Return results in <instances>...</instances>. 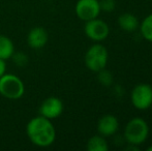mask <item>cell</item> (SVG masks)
Here are the masks:
<instances>
[{
	"mask_svg": "<svg viewBox=\"0 0 152 151\" xmlns=\"http://www.w3.org/2000/svg\"><path fill=\"white\" fill-rule=\"evenodd\" d=\"M12 57H14V61L16 64L20 65V66H22V65H25L27 63V56L25 54H23V53L19 52L17 53V54L12 55Z\"/></svg>",
	"mask_w": 152,
	"mask_h": 151,
	"instance_id": "obj_17",
	"label": "cell"
},
{
	"mask_svg": "<svg viewBox=\"0 0 152 151\" xmlns=\"http://www.w3.org/2000/svg\"><path fill=\"white\" fill-rule=\"evenodd\" d=\"M23 81L14 74H4L0 78V94L8 99H19L24 95Z\"/></svg>",
	"mask_w": 152,
	"mask_h": 151,
	"instance_id": "obj_3",
	"label": "cell"
},
{
	"mask_svg": "<svg viewBox=\"0 0 152 151\" xmlns=\"http://www.w3.org/2000/svg\"><path fill=\"white\" fill-rule=\"evenodd\" d=\"M132 103L138 110H147L152 106V87L148 84H138L130 94Z\"/></svg>",
	"mask_w": 152,
	"mask_h": 151,
	"instance_id": "obj_5",
	"label": "cell"
},
{
	"mask_svg": "<svg viewBox=\"0 0 152 151\" xmlns=\"http://www.w3.org/2000/svg\"><path fill=\"white\" fill-rule=\"evenodd\" d=\"M100 14V5L98 0H78L76 4V15L82 21H90Z\"/></svg>",
	"mask_w": 152,
	"mask_h": 151,
	"instance_id": "obj_7",
	"label": "cell"
},
{
	"mask_svg": "<svg viewBox=\"0 0 152 151\" xmlns=\"http://www.w3.org/2000/svg\"><path fill=\"white\" fill-rule=\"evenodd\" d=\"M15 53V46L12 40L5 35H0V59L7 60L12 58Z\"/></svg>",
	"mask_w": 152,
	"mask_h": 151,
	"instance_id": "obj_12",
	"label": "cell"
},
{
	"mask_svg": "<svg viewBox=\"0 0 152 151\" xmlns=\"http://www.w3.org/2000/svg\"><path fill=\"white\" fill-rule=\"evenodd\" d=\"M141 34L148 42H152V14L148 15L142 21L140 26Z\"/></svg>",
	"mask_w": 152,
	"mask_h": 151,
	"instance_id": "obj_14",
	"label": "cell"
},
{
	"mask_svg": "<svg viewBox=\"0 0 152 151\" xmlns=\"http://www.w3.org/2000/svg\"><path fill=\"white\" fill-rule=\"evenodd\" d=\"M148 151H152V145L150 146V147H148V149H147Z\"/></svg>",
	"mask_w": 152,
	"mask_h": 151,
	"instance_id": "obj_19",
	"label": "cell"
},
{
	"mask_svg": "<svg viewBox=\"0 0 152 151\" xmlns=\"http://www.w3.org/2000/svg\"><path fill=\"white\" fill-rule=\"evenodd\" d=\"M5 69H6V64H5V60H2L0 59V78L5 74Z\"/></svg>",
	"mask_w": 152,
	"mask_h": 151,
	"instance_id": "obj_18",
	"label": "cell"
},
{
	"mask_svg": "<svg viewBox=\"0 0 152 151\" xmlns=\"http://www.w3.org/2000/svg\"><path fill=\"white\" fill-rule=\"evenodd\" d=\"M85 34L88 38L94 42H102L108 37L110 33V28L104 21L95 18L87 21L84 27Z\"/></svg>",
	"mask_w": 152,
	"mask_h": 151,
	"instance_id": "obj_6",
	"label": "cell"
},
{
	"mask_svg": "<svg viewBox=\"0 0 152 151\" xmlns=\"http://www.w3.org/2000/svg\"><path fill=\"white\" fill-rule=\"evenodd\" d=\"M119 122L114 115H104L102 118L98 120L97 123V131L100 136L107 138L115 135L118 131Z\"/></svg>",
	"mask_w": 152,
	"mask_h": 151,
	"instance_id": "obj_9",
	"label": "cell"
},
{
	"mask_svg": "<svg viewBox=\"0 0 152 151\" xmlns=\"http://www.w3.org/2000/svg\"><path fill=\"white\" fill-rule=\"evenodd\" d=\"M149 135L148 123L140 117H134L127 122L124 129V139L128 144L141 145L147 140Z\"/></svg>",
	"mask_w": 152,
	"mask_h": 151,
	"instance_id": "obj_2",
	"label": "cell"
},
{
	"mask_svg": "<svg viewBox=\"0 0 152 151\" xmlns=\"http://www.w3.org/2000/svg\"><path fill=\"white\" fill-rule=\"evenodd\" d=\"M100 10H104L106 12H111L116 7V2L115 0H102L99 1Z\"/></svg>",
	"mask_w": 152,
	"mask_h": 151,
	"instance_id": "obj_16",
	"label": "cell"
},
{
	"mask_svg": "<svg viewBox=\"0 0 152 151\" xmlns=\"http://www.w3.org/2000/svg\"><path fill=\"white\" fill-rule=\"evenodd\" d=\"M49 39L48 32L42 27H34L27 35V42L32 49H42L47 44Z\"/></svg>",
	"mask_w": 152,
	"mask_h": 151,
	"instance_id": "obj_10",
	"label": "cell"
},
{
	"mask_svg": "<svg viewBox=\"0 0 152 151\" xmlns=\"http://www.w3.org/2000/svg\"><path fill=\"white\" fill-rule=\"evenodd\" d=\"M26 133L31 143L38 147H49L56 139V131L52 121L42 115L34 117L27 123Z\"/></svg>",
	"mask_w": 152,
	"mask_h": 151,
	"instance_id": "obj_1",
	"label": "cell"
},
{
	"mask_svg": "<svg viewBox=\"0 0 152 151\" xmlns=\"http://www.w3.org/2000/svg\"><path fill=\"white\" fill-rule=\"evenodd\" d=\"M118 25L122 30L127 31V32H132V31L138 29L139 20L134 15L125 12V14H122L121 16H119Z\"/></svg>",
	"mask_w": 152,
	"mask_h": 151,
	"instance_id": "obj_11",
	"label": "cell"
},
{
	"mask_svg": "<svg viewBox=\"0 0 152 151\" xmlns=\"http://www.w3.org/2000/svg\"><path fill=\"white\" fill-rule=\"evenodd\" d=\"M108 50L100 44H95L87 50L85 54V65L91 71L97 73L100 69H106L108 63Z\"/></svg>",
	"mask_w": 152,
	"mask_h": 151,
	"instance_id": "obj_4",
	"label": "cell"
},
{
	"mask_svg": "<svg viewBox=\"0 0 152 151\" xmlns=\"http://www.w3.org/2000/svg\"><path fill=\"white\" fill-rule=\"evenodd\" d=\"M87 150L88 151H108L109 146L104 137L96 135L91 137L87 142Z\"/></svg>",
	"mask_w": 152,
	"mask_h": 151,
	"instance_id": "obj_13",
	"label": "cell"
},
{
	"mask_svg": "<svg viewBox=\"0 0 152 151\" xmlns=\"http://www.w3.org/2000/svg\"><path fill=\"white\" fill-rule=\"evenodd\" d=\"M97 73H98L97 79L100 84L104 85V86H110V85H112L113 76L110 71H107L106 69H100L99 71H97Z\"/></svg>",
	"mask_w": 152,
	"mask_h": 151,
	"instance_id": "obj_15",
	"label": "cell"
},
{
	"mask_svg": "<svg viewBox=\"0 0 152 151\" xmlns=\"http://www.w3.org/2000/svg\"><path fill=\"white\" fill-rule=\"evenodd\" d=\"M63 103L60 98L51 96L46 98L39 107V114L46 118L55 119L59 117L63 112Z\"/></svg>",
	"mask_w": 152,
	"mask_h": 151,
	"instance_id": "obj_8",
	"label": "cell"
}]
</instances>
